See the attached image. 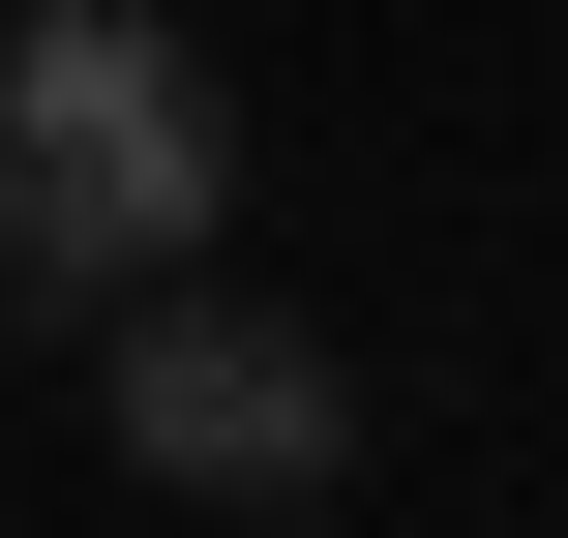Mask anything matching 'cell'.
Listing matches in <instances>:
<instances>
[{
    "mask_svg": "<svg viewBox=\"0 0 568 538\" xmlns=\"http://www.w3.org/2000/svg\"><path fill=\"white\" fill-rule=\"evenodd\" d=\"M90 419H120V479H180V509H329L359 359H329L300 300H240V270H150V300L90 329Z\"/></svg>",
    "mask_w": 568,
    "mask_h": 538,
    "instance_id": "obj_2",
    "label": "cell"
},
{
    "mask_svg": "<svg viewBox=\"0 0 568 538\" xmlns=\"http://www.w3.org/2000/svg\"><path fill=\"white\" fill-rule=\"evenodd\" d=\"M240 240V60L180 0H0V329H120Z\"/></svg>",
    "mask_w": 568,
    "mask_h": 538,
    "instance_id": "obj_1",
    "label": "cell"
},
{
    "mask_svg": "<svg viewBox=\"0 0 568 538\" xmlns=\"http://www.w3.org/2000/svg\"><path fill=\"white\" fill-rule=\"evenodd\" d=\"M210 538H329V509H210Z\"/></svg>",
    "mask_w": 568,
    "mask_h": 538,
    "instance_id": "obj_3",
    "label": "cell"
}]
</instances>
